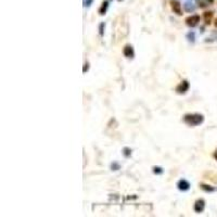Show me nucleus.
Instances as JSON below:
<instances>
[{
  "label": "nucleus",
  "mask_w": 217,
  "mask_h": 217,
  "mask_svg": "<svg viewBox=\"0 0 217 217\" xmlns=\"http://www.w3.org/2000/svg\"><path fill=\"white\" fill-rule=\"evenodd\" d=\"M103 26H104V24L103 23H101V24H100V27H99V29H100V35H103Z\"/></svg>",
  "instance_id": "nucleus-15"
},
{
  "label": "nucleus",
  "mask_w": 217,
  "mask_h": 217,
  "mask_svg": "<svg viewBox=\"0 0 217 217\" xmlns=\"http://www.w3.org/2000/svg\"><path fill=\"white\" fill-rule=\"evenodd\" d=\"M204 207H205V201L202 200V199H200V200H198L195 203L193 209H195V211L196 212V213H202V212L204 211Z\"/></svg>",
  "instance_id": "nucleus-5"
},
{
  "label": "nucleus",
  "mask_w": 217,
  "mask_h": 217,
  "mask_svg": "<svg viewBox=\"0 0 217 217\" xmlns=\"http://www.w3.org/2000/svg\"><path fill=\"white\" fill-rule=\"evenodd\" d=\"M123 53H124V56L126 57V58H134L135 56V51H134V48L131 47V46H125L124 50H123Z\"/></svg>",
  "instance_id": "nucleus-7"
},
{
  "label": "nucleus",
  "mask_w": 217,
  "mask_h": 217,
  "mask_svg": "<svg viewBox=\"0 0 217 217\" xmlns=\"http://www.w3.org/2000/svg\"><path fill=\"white\" fill-rule=\"evenodd\" d=\"M91 2H92V0H86V2H85V6H90V4H91Z\"/></svg>",
  "instance_id": "nucleus-17"
},
{
  "label": "nucleus",
  "mask_w": 217,
  "mask_h": 217,
  "mask_svg": "<svg viewBox=\"0 0 217 217\" xmlns=\"http://www.w3.org/2000/svg\"><path fill=\"white\" fill-rule=\"evenodd\" d=\"M88 68H89V64H88V63H85V66H84V73H85L86 72V71H88Z\"/></svg>",
  "instance_id": "nucleus-16"
},
{
  "label": "nucleus",
  "mask_w": 217,
  "mask_h": 217,
  "mask_svg": "<svg viewBox=\"0 0 217 217\" xmlns=\"http://www.w3.org/2000/svg\"><path fill=\"white\" fill-rule=\"evenodd\" d=\"M199 22H200V17L199 15H191V17H187L186 19V24L188 25V26L190 27H195L196 25L199 24Z\"/></svg>",
  "instance_id": "nucleus-3"
},
{
  "label": "nucleus",
  "mask_w": 217,
  "mask_h": 217,
  "mask_svg": "<svg viewBox=\"0 0 217 217\" xmlns=\"http://www.w3.org/2000/svg\"><path fill=\"white\" fill-rule=\"evenodd\" d=\"M177 187H178V189H179L180 191H187V190H189V189H190V184H189L187 180L181 179V180H179V181L177 182Z\"/></svg>",
  "instance_id": "nucleus-6"
},
{
  "label": "nucleus",
  "mask_w": 217,
  "mask_h": 217,
  "mask_svg": "<svg viewBox=\"0 0 217 217\" xmlns=\"http://www.w3.org/2000/svg\"><path fill=\"white\" fill-rule=\"evenodd\" d=\"M212 17H213V12H212V11H206V12H204V14H203V19H204V22L206 23V24H211Z\"/></svg>",
  "instance_id": "nucleus-8"
},
{
  "label": "nucleus",
  "mask_w": 217,
  "mask_h": 217,
  "mask_svg": "<svg viewBox=\"0 0 217 217\" xmlns=\"http://www.w3.org/2000/svg\"><path fill=\"white\" fill-rule=\"evenodd\" d=\"M184 122L189 126H198L204 122V116L202 114H186L184 116Z\"/></svg>",
  "instance_id": "nucleus-1"
},
{
  "label": "nucleus",
  "mask_w": 217,
  "mask_h": 217,
  "mask_svg": "<svg viewBox=\"0 0 217 217\" xmlns=\"http://www.w3.org/2000/svg\"><path fill=\"white\" fill-rule=\"evenodd\" d=\"M170 7H172V10L174 11V13H176L177 15H182L181 4H180L179 1H177V0H172V1H170Z\"/></svg>",
  "instance_id": "nucleus-2"
},
{
  "label": "nucleus",
  "mask_w": 217,
  "mask_h": 217,
  "mask_svg": "<svg viewBox=\"0 0 217 217\" xmlns=\"http://www.w3.org/2000/svg\"><path fill=\"white\" fill-rule=\"evenodd\" d=\"M201 189L206 191V192H213V191H215V188H213L212 186H209V185H205V184L201 185Z\"/></svg>",
  "instance_id": "nucleus-11"
},
{
  "label": "nucleus",
  "mask_w": 217,
  "mask_h": 217,
  "mask_svg": "<svg viewBox=\"0 0 217 217\" xmlns=\"http://www.w3.org/2000/svg\"><path fill=\"white\" fill-rule=\"evenodd\" d=\"M214 159H215L216 161H217V150H216L215 152H214Z\"/></svg>",
  "instance_id": "nucleus-18"
},
{
  "label": "nucleus",
  "mask_w": 217,
  "mask_h": 217,
  "mask_svg": "<svg viewBox=\"0 0 217 217\" xmlns=\"http://www.w3.org/2000/svg\"><path fill=\"white\" fill-rule=\"evenodd\" d=\"M189 89V83L187 81H181V83L179 84L177 87H176V91H177V93H186L187 91H188Z\"/></svg>",
  "instance_id": "nucleus-4"
},
{
  "label": "nucleus",
  "mask_w": 217,
  "mask_h": 217,
  "mask_svg": "<svg viewBox=\"0 0 217 217\" xmlns=\"http://www.w3.org/2000/svg\"><path fill=\"white\" fill-rule=\"evenodd\" d=\"M184 8L187 12H193V11L195 10V7L193 6L191 2H186V3L184 4Z\"/></svg>",
  "instance_id": "nucleus-10"
},
{
  "label": "nucleus",
  "mask_w": 217,
  "mask_h": 217,
  "mask_svg": "<svg viewBox=\"0 0 217 217\" xmlns=\"http://www.w3.org/2000/svg\"><path fill=\"white\" fill-rule=\"evenodd\" d=\"M108 7H109V1H106V0H104V1L102 2L101 8L99 9V13H100V14H101V15L106 14V10H108Z\"/></svg>",
  "instance_id": "nucleus-9"
},
{
  "label": "nucleus",
  "mask_w": 217,
  "mask_h": 217,
  "mask_svg": "<svg viewBox=\"0 0 217 217\" xmlns=\"http://www.w3.org/2000/svg\"><path fill=\"white\" fill-rule=\"evenodd\" d=\"M111 168H112V170L114 168V170H117L118 168H120V165H118V164H116V163H114V164H112V165H111Z\"/></svg>",
  "instance_id": "nucleus-14"
},
{
  "label": "nucleus",
  "mask_w": 217,
  "mask_h": 217,
  "mask_svg": "<svg viewBox=\"0 0 217 217\" xmlns=\"http://www.w3.org/2000/svg\"><path fill=\"white\" fill-rule=\"evenodd\" d=\"M153 173L154 174H162L163 173V170L161 167H153Z\"/></svg>",
  "instance_id": "nucleus-13"
},
{
  "label": "nucleus",
  "mask_w": 217,
  "mask_h": 217,
  "mask_svg": "<svg viewBox=\"0 0 217 217\" xmlns=\"http://www.w3.org/2000/svg\"><path fill=\"white\" fill-rule=\"evenodd\" d=\"M123 151H124V155L126 157L130 156V154H131V150L128 149V148H124V150H123Z\"/></svg>",
  "instance_id": "nucleus-12"
},
{
  "label": "nucleus",
  "mask_w": 217,
  "mask_h": 217,
  "mask_svg": "<svg viewBox=\"0 0 217 217\" xmlns=\"http://www.w3.org/2000/svg\"><path fill=\"white\" fill-rule=\"evenodd\" d=\"M214 25H215V26L217 27V19L215 20V22H214Z\"/></svg>",
  "instance_id": "nucleus-19"
}]
</instances>
